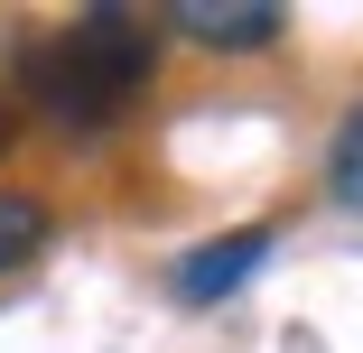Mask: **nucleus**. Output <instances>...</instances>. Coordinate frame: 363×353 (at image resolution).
<instances>
[{
    "label": "nucleus",
    "mask_w": 363,
    "mask_h": 353,
    "mask_svg": "<svg viewBox=\"0 0 363 353\" xmlns=\"http://www.w3.org/2000/svg\"><path fill=\"white\" fill-rule=\"evenodd\" d=\"M47 224H56V214H47L38 195H0V270H19V260L47 242Z\"/></svg>",
    "instance_id": "obj_5"
},
{
    "label": "nucleus",
    "mask_w": 363,
    "mask_h": 353,
    "mask_svg": "<svg viewBox=\"0 0 363 353\" xmlns=\"http://www.w3.org/2000/svg\"><path fill=\"white\" fill-rule=\"evenodd\" d=\"M261 260H270V224L224 233V242H196V251L168 260V298H177V307H224V298H242V279H252Z\"/></svg>",
    "instance_id": "obj_2"
},
{
    "label": "nucleus",
    "mask_w": 363,
    "mask_h": 353,
    "mask_svg": "<svg viewBox=\"0 0 363 353\" xmlns=\"http://www.w3.org/2000/svg\"><path fill=\"white\" fill-rule=\"evenodd\" d=\"M326 186H335V204H354V214H363V103L335 121V149H326Z\"/></svg>",
    "instance_id": "obj_4"
},
{
    "label": "nucleus",
    "mask_w": 363,
    "mask_h": 353,
    "mask_svg": "<svg viewBox=\"0 0 363 353\" xmlns=\"http://www.w3.org/2000/svg\"><path fill=\"white\" fill-rule=\"evenodd\" d=\"M159 28L186 47H214V56H242V47H270L289 19H279V0H168Z\"/></svg>",
    "instance_id": "obj_3"
},
{
    "label": "nucleus",
    "mask_w": 363,
    "mask_h": 353,
    "mask_svg": "<svg viewBox=\"0 0 363 353\" xmlns=\"http://www.w3.org/2000/svg\"><path fill=\"white\" fill-rule=\"evenodd\" d=\"M150 75H159V28L130 19L121 0L84 10L75 28H56L47 47H28V103L56 112L65 130H103V121H121L140 93H150Z\"/></svg>",
    "instance_id": "obj_1"
},
{
    "label": "nucleus",
    "mask_w": 363,
    "mask_h": 353,
    "mask_svg": "<svg viewBox=\"0 0 363 353\" xmlns=\"http://www.w3.org/2000/svg\"><path fill=\"white\" fill-rule=\"evenodd\" d=\"M10 139H19V112H10V103H0V158H10Z\"/></svg>",
    "instance_id": "obj_6"
}]
</instances>
